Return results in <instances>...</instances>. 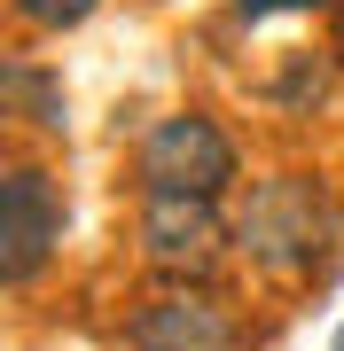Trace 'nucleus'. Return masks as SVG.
Returning <instances> with one entry per match:
<instances>
[{
  "label": "nucleus",
  "instance_id": "nucleus-1",
  "mask_svg": "<svg viewBox=\"0 0 344 351\" xmlns=\"http://www.w3.org/2000/svg\"><path fill=\"white\" fill-rule=\"evenodd\" d=\"M336 203L306 172H266L235 203V258H251L266 281H313L336 258Z\"/></svg>",
  "mask_w": 344,
  "mask_h": 351
},
{
  "label": "nucleus",
  "instance_id": "nucleus-2",
  "mask_svg": "<svg viewBox=\"0 0 344 351\" xmlns=\"http://www.w3.org/2000/svg\"><path fill=\"white\" fill-rule=\"evenodd\" d=\"M133 172H141V188L227 203V195H235V180H242V149H235V133L219 125L211 110H165L149 133H141Z\"/></svg>",
  "mask_w": 344,
  "mask_h": 351
},
{
  "label": "nucleus",
  "instance_id": "nucleus-3",
  "mask_svg": "<svg viewBox=\"0 0 344 351\" xmlns=\"http://www.w3.org/2000/svg\"><path fill=\"white\" fill-rule=\"evenodd\" d=\"M133 242H141V265L165 274L172 289H196L219 258L235 250V211L211 195H165V188H141L133 203Z\"/></svg>",
  "mask_w": 344,
  "mask_h": 351
},
{
  "label": "nucleus",
  "instance_id": "nucleus-4",
  "mask_svg": "<svg viewBox=\"0 0 344 351\" xmlns=\"http://www.w3.org/2000/svg\"><path fill=\"white\" fill-rule=\"evenodd\" d=\"M63 226H71V211H63L55 172L32 164V156H16L8 180H0V281L32 289L55 258H63Z\"/></svg>",
  "mask_w": 344,
  "mask_h": 351
},
{
  "label": "nucleus",
  "instance_id": "nucleus-5",
  "mask_svg": "<svg viewBox=\"0 0 344 351\" xmlns=\"http://www.w3.org/2000/svg\"><path fill=\"white\" fill-rule=\"evenodd\" d=\"M126 351H242V328L211 289H157L126 320Z\"/></svg>",
  "mask_w": 344,
  "mask_h": 351
},
{
  "label": "nucleus",
  "instance_id": "nucleus-6",
  "mask_svg": "<svg viewBox=\"0 0 344 351\" xmlns=\"http://www.w3.org/2000/svg\"><path fill=\"white\" fill-rule=\"evenodd\" d=\"M8 117H24L32 133H63L71 125V94L55 71H39L32 55H16L8 63Z\"/></svg>",
  "mask_w": 344,
  "mask_h": 351
},
{
  "label": "nucleus",
  "instance_id": "nucleus-7",
  "mask_svg": "<svg viewBox=\"0 0 344 351\" xmlns=\"http://www.w3.org/2000/svg\"><path fill=\"white\" fill-rule=\"evenodd\" d=\"M24 32H78L87 16H102L110 0H8Z\"/></svg>",
  "mask_w": 344,
  "mask_h": 351
},
{
  "label": "nucleus",
  "instance_id": "nucleus-8",
  "mask_svg": "<svg viewBox=\"0 0 344 351\" xmlns=\"http://www.w3.org/2000/svg\"><path fill=\"white\" fill-rule=\"evenodd\" d=\"M329 0H235V24H274V16H313Z\"/></svg>",
  "mask_w": 344,
  "mask_h": 351
}]
</instances>
